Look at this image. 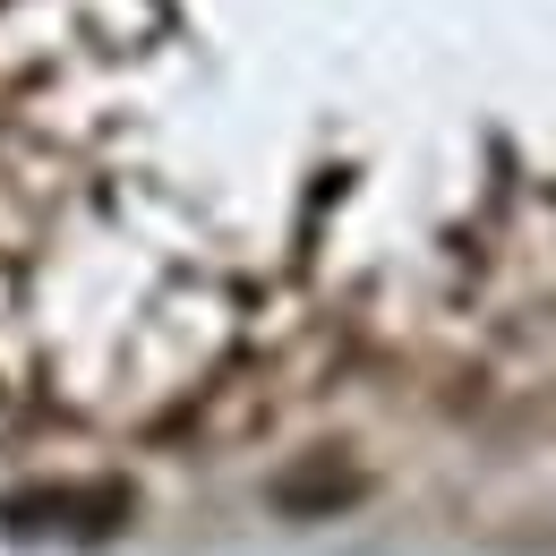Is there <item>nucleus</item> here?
I'll use <instances>...</instances> for the list:
<instances>
[]
</instances>
